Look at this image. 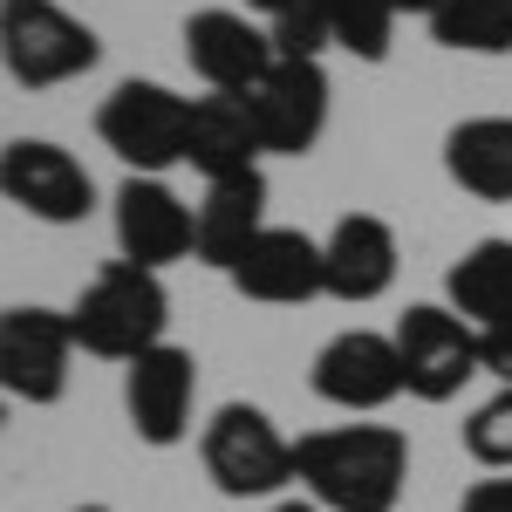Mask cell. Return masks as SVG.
Listing matches in <instances>:
<instances>
[{
    "mask_svg": "<svg viewBox=\"0 0 512 512\" xmlns=\"http://www.w3.org/2000/svg\"><path fill=\"white\" fill-rule=\"evenodd\" d=\"M396 355H403V383L417 403H451V396H465L472 376H485V335H478L472 321L458 315V308H410V315H396Z\"/></svg>",
    "mask_w": 512,
    "mask_h": 512,
    "instance_id": "6",
    "label": "cell"
},
{
    "mask_svg": "<svg viewBox=\"0 0 512 512\" xmlns=\"http://www.w3.org/2000/svg\"><path fill=\"white\" fill-rule=\"evenodd\" d=\"M260 158H267V144H260V130L246 117V103H239V96H198L185 164L205 171V185L239 178V171H260Z\"/></svg>",
    "mask_w": 512,
    "mask_h": 512,
    "instance_id": "18",
    "label": "cell"
},
{
    "mask_svg": "<svg viewBox=\"0 0 512 512\" xmlns=\"http://www.w3.org/2000/svg\"><path fill=\"white\" fill-rule=\"evenodd\" d=\"M226 280H233L246 301H260V308H301V301L328 294V253L301 226H267V233L239 253V267Z\"/></svg>",
    "mask_w": 512,
    "mask_h": 512,
    "instance_id": "14",
    "label": "cell"
},
{
    "mask_svg": "<svg viewBox=\"0 0 512 512\" xmlns=\"http://www.w3.org/2000/svg\"><path fill=\"white\" fill-rule=\"evenodd\" d=\"M117 253L137 260V267H151V274L178 267V260H198V205H185L164 178H123Z\"/></svg>",
    "mask_w": 512,
    "mask_h": 512,
    "instance_id": "12",
    "label": "cell"
},
{
    "mask_svg": "<svg viewBox=\"0 0 512 512\" xmlns=\"http://www.w3.org/2000/svg\"><path fill=\"white\" fill-rule=\"evenodd\" d=\"M444 171L458 192L512 205V117H465L444 137Z\"/></svg>",
    "mask_w": 512,
    "mask_h": 512,
    "instance_id": "17",
    "label": "cell"
},
{
    "mask_svg": "<svg viewBox=\"0 0 512 512\" xmlns=\"http://www.w3.org/2000/svg\"><path fill=\"white\" fill-rule=\"evenodd\" d=\"M437 7H444V0H396V14H424V21H431Z\"/></svg>",
    "mask_w": 512,
    "mask_h": 512,
    "instance_id": "25",
    "label": "cell"
},
{
    "mask_svg": "<svg viewBox=\"0 0 512 512\" xmlns=\"http://www.w3.org/2000/svg\"><path fill=\"white\" fill-rule=\"evenodd\" d=\"M274 512H328V506H315V499H308V492H301V499H280Z\"/></svg>",
    "mask_w": 512,
    "mask_h": 512,
    "instance_id": "27",
    "label": "cell"
},
{
    "mask_svg": "<svg viewBox=\"0 0 512 512\" xmlns=\"http://www.w3.org/2000/svg\"><path fill=\"white\" fill-rule=\"evenodd\" d=\"M444 308L472 321V328H499L512 321V239H478L451 260L444 274Z\"/></svg>",
    "mask_w": 512,
    "mask_h": 512,
    "instance_id": "19",
    "label": "cell"
},
{
    "mask_svg": "<svg viewBox=\"0 0 512 512\" xmlns=\"http://www.w3.org/2000/svg\"><path fill=\"white\" fill-rule=\"evenodd\" d=\"M328 21H335V48L355 62H390L396 41V0H328Z\"/></svg>",
    "mask_w": 512,
    "mask_h": 512,
    "instance_id": "21",
    "label": "cell"
},
{
    "mask_svg": "<svg viewBox=\"0 0 512 512\" xmlns=\"http://www.w3.org/2000/svg\"><path fill=\"white\" fill-rule=\"evenodd\" d=\"M185 62H192V76L212 96H246L280 55H274V35L260 21H246L233 7H205V14L185 21Z\"/></svg>",
    "mask_w": 512,
    "mask_h": 512,
    "instance_id": "13",
    "label": "cell"
},
{
    "mask_svg": "<svg viewBox=\"0 0 512 512\" xmlns=\"http://www.w3.org/2000/svg\"><path fill=\"white\" fill-rule=\"evenodd\" d=\"M0 192L14 212H28L41 226H82L96 212V178L82 171L76 151H62L48 137H14L0 151Z\"/></svg>",
    "mask_w": 512,
    "mask_h": 512,
    "instance_id": "8",
    "label": "cell"
},
{
    "mask_svg": "<svg viewBox=\"0 0 512 512\" xmlns=\"http://www.w3.org/2000/svg\"><path fill=\"white\" fill-rule=\"evenodd\" d=\"M76 349L96 355V362H137V355H151L164 342V328H171V294H164V274L151 267H137V260H110V267H96L89 287L76 294Z\"/></svg>",
    "mask_w": 512,
    "mask_h": 512,
    "instance_id": "2",
    "label": "cell"
},
{
    "mask_svg": "<svg viewBox=\"0 0 512 512\" xmlns=\"http://www.w3.org/2000/svg\"><path fill=\"white\" fill-rule=\"evenodd\" d=\"M69 512H117V506H69Z\"/></svg>",
    "mask_w": 512,
    "mask_h": 512,
    "instance_id": "28",
    "label": "cell"
},
{
    "mask_svg": "<svg viewBox=\"0 0 512 512\" xmlns=\"http://www.w3.org/2000/svg\"><path fill=\"white\" fill-rule=\"evenodd\" d=\"M321 253H328V294L349 301V308L383 301L396 287V267H403L396 226L376 219V212H342V219L328 226V239H321Z\"/></svg>",
    "mask_w": 512,
    "mask_h": 512,
    "instance_id": "15",
    "label": "cell"
},
{
    "mask_svg": "<svg viewBox=\"0 0 512 512\" xmlns=\"http://www.w3.org/2000/svg\"><path fill=\"white\" fill-rule=\"evenodd\" d=\"M308 383H315L321 403H335L349 417H376V410H390L396 396H410L396 335H383V328H342V335H328L315 369H308Z\"/></svg>",
    "mask_w": 512,
    "mask_h": 512,
    "instance_id": "7",
    "label": "cell"
},
{
    "mask_svg": "<svg viewBox=\"0 0 512 512\" xmlns=\"http://www.w3.org/2000/svg\"><path fill=\"white\" fill-rule=\"evenodd\" d=\"M198 458H205V478H212L226 499H274L287 485H301L294 437L280 431L260 403H226V410H212V424L198 437Z\"/></svg>",
    "mask_w": 512,
    "mask_h": 512,
    "instance_id": "4",
    "label": "cell"
},
{
    "mask_svg": "<svg viewBox=\"0 0 512 512\" xmlns=\"http://www.w3.org/2000/svg\"><path fill=\"white\" fill-rule=\"evenodd\" d=\"M246 7H260L267 21H280V14H287V7H301V0H246Z\"/></svg>",
    "mask_w": 512,
    "mask_h": 512,
    "instance_id": "26",
    "label": "cell"
},
{
    "mask_svg": "<svg viewBox=\"0 0 512 512\" xmlns=\"http://www.w3.org/2000/svg\"><path fill=\"white\" fill-rule=\"evenodd\" d=\"M431 41L451 55H512V0H444Z\"/></svg>",
    "mask_w": 512,
    "mask_h": 512,
    "instance_id": "20",
    "label": "cell"
},
{
    "mask_svg": "<svg viewBox=\"0 0 512 512\" xmlns=\"http://www.w3.org/2000/svg\"><path fill=\"white\" fill-rule=\"evenodd\" d=\"M301 492L328 512H396L410 485V437L396 424H342L294 437Z\"/></svg>",
    "mask_w": 512,
    "mask_h": 512,
    "instance_id": "1",
    "label": "cell"
},
{
    "mask_svg": "<svg viewBox=\"0 0 512 512\" xmlns=\"http://www.w3.org/2000/svg\"><path fill=\"white\" fill-rule=\"evenodd\" d=\"M192 410H198V355L178 349V342H158L151 355H137L123 369V417L137 444L151 451H171L192 437Z\"/></svg>",
    "mask_w": 512,
    "mask_h": 512,
    "instance_id": "10",
    "label": "cell"
},
{
    "mask_svg": "<svg viewBox=\"0 0 512 512\" xmlns=\"http://www.w3.org/2000/svg\"><path fill=\"white\" fill-rule=\"evenodd\" d=\"M0 62L21 89H62L103 62V41L62 0H0Z\"/></svg>",
    "mask_w": 512,
    "mask_h": 512,
    "instance_id": "5",
    "label": "cell"
},
{
    "mask_svg": "<svg viewBox=\"0 0 512 512\" xmlns=\"http://www.w3.org/2000/svg\"><path fill=\"white\" fill-rule=\"evenodd\" d=\"M267 233V171H239V178H219L198 198V260L233 274L239 253Z\"/></svg>",
    "mask_w": 512,
    "mask_h": 512,
    "instance_id": "16",
    "label": "cell"
},
{
    "mask_svg": "<svg viewBox=\"0 0 512 512\" xmlns=\"http://www.w3.org/2000/svg\"><path fill=\"white\" fill-rule=\"evenodd\" d=\"M465 451H472V465H485V472H512V390L485 396L472 417H465Z\"/></svg>",
    "mask_w": 512,
    "mask_h": 512,
    "instance_id": "22",
    "label": "cell"
},
{
    "mask_svg": "<svg viewBox=\"0 0 512 512\" xmlns=\"http://www.w3.org/2000/svg\"><path fill=\"white\" fill-rule=\"evenodd\" d=\"M192 110L198 96H178L171 82H151V76H130L103 96L96 137L130 164V178H164L192 151Z\"/></svg>",
    "mask_w": 512,
    "mask_h": 512,
    "instance_id": "3",
    "label": "cell"
},
{
    "mask_svg": "<svg viewBox=\"0 0 512 512\" xmlns=\"http://www.w3.org/2000/svg\"><path fill=\"white\" fill-rule=\"evenodd\" d=\"M458 512H512V472H492V478H478L472 492L458 499Z\"/></svg>",
    "mask_w": 512,
    "mask_h": 512,
    "instance_id": "23",
    "label": "cell"
},
{
    "mask_svg": "<svg viewBox=\"0 0 512 512\" xmlns=\"http://www.w3.org/2000/svg\"><path fill=\"white\" fill-rule=\"evenodd\" d=\"M478 335H485V376H499V390H512V321L478 328Z\"/></svg>",
    "mask_w": 512,
    "mask_h": 512,
    "instance_id": "24",
    "label": "cell"
},
{
    "mask_svg": "<svg viewBox=\"0 0 512 512\" xmlns=\"http://www.w3.org/2000/svg\"><path fill=\"white\" fill-rule=\"evenodd\" d=\"M69 362H76V321L69 315L35 308V301L0 315V390L14 403H62Z\"/></svg>",
    "mask_w": 512,
    "mask_h": 512,
    "instance_id": "9",
    "label": "cell"
},
{
    "mask_svg": "<svg viewBox=\"0 0 512 512\" xmlns=\"http://www.w3.org/2000/svg\"><path fill=\"white\" fill-rule=\"evenodd\" d=\"M239 103L274 158H308L328 130V69L321 62H274Z\"/></svg>",
    "mask_w": 512,
    "mask_h": 512,
    "instance_id": "11",
    "label": "cell"
}]
</instances>
